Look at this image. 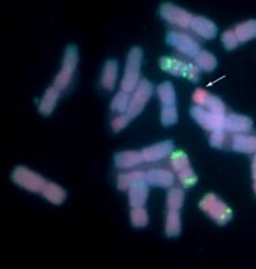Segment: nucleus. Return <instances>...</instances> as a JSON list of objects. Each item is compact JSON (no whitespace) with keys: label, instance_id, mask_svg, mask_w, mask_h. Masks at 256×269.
Returning a JSON list of instances; mask_svg holds the SVG:
<instances>
[{"label":"nucleus","instance_id":"f257e3e1","mask_svg":"<svg viewBox=\"0 0 256 269\" xmlns=\"http://www.w3.org/2000/svg\"><path fill=\"white\" fill-rule=\"evenodd\" d=\"M142 59H143V51L139 46H134L128 53L126 71H124V76H123L122 85H120L123 91H134V90H136V87L139 86Z\"/></svg>","mask_w":256,"mask_h":269},{"label":"nucleus","instance_id":"f03ea898","mask_svg":"<svg viewBox=\"0 0 256 269\" xmlns=\"http://www.w3.org/2000/svg\"><path fill=\"white\" fill-rule=\"evenodd\" d=\"M199 208L218 224H226L233 216L232 209L214 193H207L204 196L199 203Z\"/></svg>","mask_w":256,"mask_h":269},{"label":"nucleus","instance_id":"7ed1b4c3","mask_svg":"<svg viewBox=\"0 0 256 269\" xmlns=\"http://www.w3.org/2000/svg\"><path fill=\"white\" fill-rule=\"evenodd\" d=\"M78 60H79L78 48L75 45L67 46L65 55H64L63 59V67L60 69V72L56 75L53 86L58 87L59 90H64V89H67V87L70 86L72 75L75 72L76 65H78Z\"/></svg>","mask_w":256,"mask_h":269},{"label":"nucleus","instance_id":"20e7f679","mask_svg":"<svg viewBox=\"0 0 256 269\" xmlns=\"http://www.w3.org/2000/svg\"><path fill=\"white\" fill-rule=\"evenodd\" d=\"M11 178L12 181L19 185L21 188L29 190V192H34V193H42V189L47 183L45 178L42 176L32 172L28 167L24 166L15 167L11 174Z\"/></svg>","mask_w":256,"mask_h":269},{"label":"nucleus","instance_id":"39448f33","mask_svg":"<svg viewBox=\"0 0 256 269\" xmlns=\"http://www.w3.org/2000/svg\"><path fill=\"white\" fill-rule=\"evenodd\" d=\"M153 95V85L152 82L149 80H140L139 86L136 87L134 95L131 98V103H129V108H128L127 113L126 115L132 120L136 116H139L142 113V110L146 106L147 101L150 99Z\"/></svg>","mask_w":256,"mask_h":269},{"label":"nucleus","instance_id":"423d86ee","mask_svg":"<svg viewBox=\"0 0 256 269\" xmlns=\"http://www.w3.org/2000/svg\"><path fill=\"white\" fill-rule=\"evenodd\" d=\"M191 116L192 119L196 121L202 128H204L206 131L214 132L218 131V129H224L225 116L213 113L211 110L198 106V105L191 108Z\"/></svg>","mask_w":256,"mask_h":269},{"label":"nucleus","instance_id":"0eeeda50","mask_svg":"<svg viewBox=\"0 0 256 269\" xmlns=\"http://www.w3.org/2000/svg\"><path fill=\"white\" fill-rule=\"evenodd\" d=\"M160 15L166 22L172 23V25H177L183 29L191 28V23L193 21V15L191 12L186 11L184 8L177 7L172 3H163L160 7Z\"/></svg>","mask_w":256,"mask_h":269},{"label":"nucleus","instance_id":"6e6552de","mask_svg":"<svg viewBox=\"0 0 256 269\" xmlns=\"http://www.w3.org/2000/svg\"><path fill=\"white\" fill-rule=\"evenodd\" d=\"M166 44L190 58H196L200 52V46L196 41L188 34H183L179 31H169L166 34Z\"/></svg>","mask_w":256,"mask_h":269},{"label":"nucleus","instance_id":"1a4fd4ad","mask_svg":"<svg viewBox=\"0 0 256 269\" xmlns=\"http://www.w3.org/2000/svg\"><path fill=\"white\" fill-rule=\"evenodd\" d=\"M192 99H193V102L196 103L198 106L206 108V109L211 110L213 113L226 117V109H225V105L221 101V98L211 95L203 89H196L195 92H193Z\"/></svg>","mask_w":256,"mask_h":269},{"label":"nucleus","instance_id":"9d476101","mask_svg":"<svg viewBox=\"0 0 256 269\" xmlns=\"http://www.w3.org/2000/svg\"><path fill=\"white\" fill-rule=\"evenodd\" d=\"M175 144L172 140H165L161 143L153 144L150 147H146L140 152L143 155L145 162H158V160L166 158L170 154H173L175 151Z\"/></svg>","mask_w":256,"mask_h":269},{"label":"nucleus","instance_id":"9b49d317","mask_svg":"<svg viewBox=\"0 0 256 269\" xmlns=\"http://www.w3.org/2000/svg\"><path fill=\"white\" fill-rule=\"evenodd\" d=\"M146 182L152 186L172 188V185L175 183V176L173 173L165 169H152L146 172Z\"/></svg>","mask_w":256,"mask_h":269},{"label":"nucleus","instance_id":"f8f14e48","mask_svg":"<svg viewBox=\"0 0 256 269\" xmlns=\"http://www.w3.org/2000/svg\"><path fill=\"white\" fill-rule=\"evenodd\" d=\"M252 120L248 116L243 115H227L224 122V129L232 133H244L251 131Z\"/></svg>","mask_w":256,"mask_h":269},{"label":"nucleus","instance_id":"ddd939ff","mask_svg":"<svg viewBox=\"0 0 256 269\" xmlns=\"http://www.w3.org/2000/svg\"><path fill=\"white\" fill-rule=\"evenodd\" d=\"M191 29L196 34L203 37V38H207V40L214 38L217 35V31H218L216 23L204 17H193V21L191 23Z\"/></svg>","mask_w":256,"mask_h":269},{"label":"nucleus","instance_id":"4468645a","mask_svg":"<svg viewBox=\"0 0 256 269\" xmlns=\"http://www.w3.org/2000/svg\"><path fill=\"white\" fill-rule=\"evenodd\" d=\"M232 149L241 154H254L256 152V136L237 133L233 136Z\"/></svg>","mask_w":256,"mask_h":269},{"label":"nucleus","instance_id":"2eb2a0df","mask_svg":"<svg viewBox=\"0 0 256 269\" xmlns=\"http://www.w3.org/2000/svg\"><path fill=\"white\" fill-rule=\"evenodd\" d=\"M149 196V183L146 181L135 183L134 186L129 188V206L132 208L143 207Z\"/></svg>","mask_w":256,"mask_h":269},{"label":"nucleus","instance_id":"dca6fc26","mask_svg":"<svg viewBox=\"0 0 256 269\" xmlns=\"http://www.w3.org/2000/svg\"><path fill=\"white\" fill-rule=\"evenodd\" d=\"M143 155L139 151H123L115 154V165L120 169H127L143 162Z\"/></svg>","mask_w":256,"mask_h":269},{"label":"nucleus","instance_id":"f3484780","mask_svg":"<svg viewBox=\"0 0 256 269\" xmlns=\"http://www.w3.org/2000/svg\"><path fill=\"white\" fill-rule=\"evenodd\" d=\"M59 97H60V90H59L58 87H49L47 91H45V94H44V98L41 99L40 106H38V112H40L41 115H51L53 112V109L56 108Z\"/></svg>","mask_w":256,"mask_h":269},{"label":"nucleus","instance_id":"a211bd4d","mask_svg":"<svg viewBox=\"0 0 256 269\" xmlns=\"http://www.w3.org/2000/svg\"><path fill=\"white\" fill-rule=\"evenodd\" d=\"M42 196H44L49 203H52L55 206H60V204H63L64 200H65L67 193H65V190H64L62 186H59L58 183L47 182L45 183V186H44V189H42Z\"/></svg>","mask_w":256,"mask_h":269},{"label":"nucleus","instance_id":"6ab92c4d","mask_svg":"<svg viewBox=\"0 0 256 269\" xmlns=\"http://www.w3.org/2000/svg\"><path fill=\"white\" fill-rule=\"evenodd\" d=\"M117 68H119V65L115 60H108L105 63L102 76H101V85L106 90H113L116 86Z\"/></svg>","mask_w":256,"mask_h":269},{"label":"nucleus","instance_id":"aec40b11","mask_svg":"<svg viewBox=\"0 0 256 269\" xmlns=\"http://www.w3.org/2000/svg\"><path fill=\"white\" fill-rule=\"evenodd\" d=\"M160 67L166 71L168 74L175 75V76H184L186 78L187 69H188V63L180 61L177 59L162 58L160 60Z\"/></svg>","mask_w":256,"mask_h":269},{"label":"nucleus","instance_id":"412c9836","mask_svg":"<svg viewBox=\"0 0 256 269\" xmlns=\"http://www.w3.org/2000/svg\"><path fill=\"white\" fill-rule=\"evenodd\" d=\"M146 181V173L143 172H131L127 174H120L117 177V188L120 190H127L135 183Z\"/></svg>","mask_w":256,"mask_h":269},{"label":"nucleus","instance_id":"4be33fe9","mask_svg":"<svg viewBox=\"0 0 256 269\" xmlns=\"http://www.w3.org/2000/svg\"><path fill=\"white\" fill-rule=\"evenodd\" d=\"M234 31L237 34L240 42H247L256 38V19L245 21L234 28Z\"/></svg>","mask_w":256,"mask_h":269},{"label":"nucleus","instance_id":"5701e85b","mask_svg":"<svg viewBox=\"0 0 256 269\" xmlns=\"http://www.w3.org/2000/svg\"><path fill=\"white\" fill-rule=\"evenodd\" d=\"M180 213L177 209H169L168 215H166V223H165V233L169 238H175L180 234Z\"/></svg>","mask_w":256,"mask_h":269},{"label":"nucleus","instance_id":"b1692460","mask_svg":"<svg viewBox=\"0 0 256 269\" xmlns=\"http://www.w3.org/2000/svg\"><path fill=\"white\" fill-rule=\"evenodd\" d=\"M158 97L161 99L163 106L175 105L176 103V92L175 87L170 82H163L162 85L158 86Z\"/></svg>","mask_w":256,"mask_h":269},{"label":"nucleus","instance_id":"393cba45","mask_svg":"<svg viewBox=\"0 0 256 269\" xmlns=\"http://www.w3.org/2000/svg\"><path fill=\"white\" fill-rule=\"evenodd\" d=\"M195 63L199 67V69L203 71H213L217 67V59L213 53H210L209 51H200L199 55L195 58Z\"/></svg>","mask_w":256,"mask_h":269},{"label":"nucleus","instance_id":"a878e982","mask_svg":"<svg viewBox=\"0 0 256 269\" xmlns=\"http://www.w3.org/2000/svg\"><path fill=\"white\" fill-rule=\"evenodd\" d=\"M129 92L127 91H119L112 99L111 110L112 112H117V113H127L128 108H129Z\"/></svg>","mask_w":256,"mask_h":269},{"label":"nucleus","instance_id":"bb28decb","mask_svg":"<svg viewBox=\"0 0 256 269\" xmlns=\"http://www.w3.org/2000/svg\"><path fill=\"white\" fill-rule=\"evenodd\" d=\"M184 204V190L180 188H173L168 192L166 197V206L169 209H180Z\"/></svg>","mask_w":256,"mask_h":269},{"label":"nucleus","instance_id":"cd10ccee","mask_svg":"<svg viewBox=\"0 0 256 269\" xmlns=\"http://www.w3.org/2000/svg\"><path fill=\"white\" fill-rule=\"evenodd\" d=\"M131 223L134 227H145L149 223V215L143 207H138V208H132L131 211Z\"/></svg>","mask_w":256,"mask_h":269},{"label":"nucleus","instance_id":"c85d7f7f","mask_svg":"<svg viewBox=\"0 0 256 269\" xmlns=\"http://www.w3.org/2000/svg\"><path fill=\"white\" fill-rule=\"evenodd\" d=\"M170 158H172V167H173V170L176 173H180L181 170H184L187 167H191L188 156L183 151H175Z\"/></svg>","mask_w":256,"mask_h":269},{"label":"nucleus","instance_id":"c756f323","mask_svg":"<svg viewBox=\"0 0 256 269\" xmlns=\"http://www.w3.org/2000/svg\"><path fill=\"white\" fill-rule=\"evenodd\" d=\"M177 109H176V105H168V106H163L161 110V122L165 126L173 125L177 122Z\"/></svg>","mask_w":256,"mask_h":269},{"label":"nucleus","instance_id":"7c9ffc66","mask_svg":"<svg viewBox=\"0 0 256 269\" xmlns=\"http://www.w3.org/2000/svg\"><path fill=\"white\" fill-rule=\"evenodd\" d=\"M179 181L183 183V186L190 188V186L198 182V177H196V174L193 173L191 167H187V169L179 173Z\"/></svg>","mask_w":256,"mask_h":269},{"label":"nucleus","instance_id":"2f4dec72","mask_svg":"<svg viewBox=\"0 0 256 269\" xmlns=\"http://www.w3.org/2000/svg\"><path fill=\"white\" fill-rule=\"evenodd\" d=\"M222 44L225 46V49L227 51H232L234 48H237L240 44L239 38H237V34L234 30H227L222 34Z\"/></svg>","mask_w":256,"mask_h":269},{"label":"nucleus","instance_id":"473e14b6","mask_svg":"<svg viewBox=\"0 0 256 269\" xmlns=\"http://www.w3.org/2000/svg\"><path fill=\"white\" fill-rule=\"evenodd\" d=\"M226 140V135H225V129H218V131L211 132L210 136V146L214 149H222Z\"/></svg>","mask_w":256,"mask_h":269},{"label":"nucleus","instance_id":"72a5a7b5","mask_svg":"<svg viewBox=\"0 0 256 269\" xmlns=\"http://www.w3.org/2000/svg\"><path fill=\"white\" fill-rule=\"evenodd\" d=\"M129 121H131V119H129L127 115L119 116L117 119H115V120L112 121V129L115 132L122 131V129H124V128L129 124Z\"/></svg>","mask_w":256,"mask_h":269},{"label":"nucleus","instance_id":"f704fd0d","mask_svg":"<svg viewBox=\"0 0 256 269\" xmlns=\"http://www.w3.org/2000/svg\"><path fill=\"white\" fill-rule=\"evenodd\" d=\"M187 79H190L191 82H198L199 80V67L193 65V64L188 63V69L186 74Z\"/></svg>","mask_w":256,"mask_h":269},{"label":"nucleus","instance_id":"c9c22d12","mask_svg":"<svg viewBox=\"0 0 256 269\" xmlns=\"http://www.w3.org/2000/svg\"><path fill=\"white\" fill-rule=\"evenodd\" d=\"M252 178H254V181H256V154L252 159Z\"/></svg>","mask_w":256,"mask_h":269},{"label":"nucleus","instance_id":"e433bc0d","mask_svg":"<svg viewBox=\"0 0 256 269\" xmlns=\"http://www.w3.org/2000/svg\"><path fill=\"white\" fill-rule=\"evenodd\" d=\"M254 190H255V195H256V181H254Z\"/></svg>","mask_w":256,"mask_h":269}]
</instances>
